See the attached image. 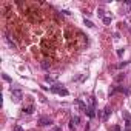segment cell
I'll return each instance as SVG.
<instances>
[{
    "label": "cell",
    "mask_w": 131,
    "mask_h": 131,
    "mask_svg": "<svg viewBox=\"0 0 131 131\" xmlns=\"http://www.w3.org/2000/svg\"><path fill=\"white\" fill-rule=\"evenodd\" d=\"M76 105H77L79 108H80L82 111H85V113H86V108H88V106L83 103V100H82V99H76Z\"/></svg>",
    "instance_id": "cell-4"
},
{
    "label": "cell",
    "mask_w": 131,
    "mask_h": 131,
    "mask_svg": "<svg viewBox=\"0 0 131 131\" xmlns=\"http://www.w3.org/2000/svg\"><path fill=\"white\" fill-rule=\"evenodd\" d=\"M3 79H5L6 82H11V79H9V76H8V74H3Z\"/></svg>",
    "instance_id": "cell-17"
},
{
    "label": "cell",
    "mask_w": 131,
    "mask_h": 131,
    "mask_svg": "<svg viewBox=\"0 0 131 131\" xmlns=\"http://www.w3.org/2000/svg\"><path fill=\"white\" fill-rule=\"evenodd\" d=\"M14 131H23V128L20 125H14Z\"/></svg>",
    "instance_id": "cell-14"
},
{
    "label": "cell",
    "mask_w": 131,
    "mask_h": 131,
    "mask_svg": "<svg viewBox=\"0 0 131 131\" xmlns=\"http://www.w3.org/2000/svg\"><path fill=\"white\" fill-rule=\"evenodd\" d=\"M97 12H99V17H102V19H105V11H103L102 8H100V9H99V11H97Z\"/></svg>",
    "instance_id": "cell-13"
},
{
    "label": "cell",
    "mask_w": 131,
    "mask_h": 131,
    "mask_svg": "<svg viewBox=\"0 0 131 131\" xmlns=\"http://www.w3.org/2000/svg\"><path fill=\"white\" fill-rule=\"evenodd\" d=\"M23 113L25 114H32L34 113V105H28V106L23 108Z\"/></svg>",
    "instance_id": "cell-6"
},
{
    "label": "cell",
    "mask_w": 131,
    "mask_h": 131,
    "mask_svg": "<svg viewBox=\"0 0 131 131\" xmlns=\"http://www.w3.org/2000/svg\"><path fill=\"white\" fill-rule=\"evenodd\" d=\"M39 125H42V126H46V125H51V119L48 116H40L39 117Z\"/></svg>",
    "instance_id": "cell-3"
},
{
    "label": "cell",
    "mask_w": 131,
    "mask_h": 131,
    "mask_svg": "<svg viewBox=\"0 0 131 131\" xmlns=\"http://www.w3.org/2000/svg\"><path fill=\"white\" fill-rule=\"evenodd\" d=\"M123 117H125L126 122H130V120H131V114L128 113V111H123Z\"/></svg>",
    "instance_id": "cell-9"
},
{
    "label": "cell",
    "mask_w": 131,
    "mask_h": 131,
    "mask_svg": "<svg viewBox=\"0 0 131 131\" xmlns=\"http://www.w3.org/2000/svg\"><path fill=\"white\" fill-rule=\"evenodd\" d=\"M52 131H62V128H60V126H54V128H52Z\"/></svg>",
    "instance_id": "cell-19"
},
{
    "label": "cell",
    "mask_w": 131,
    "mask_h": 131,
    "mask_svg": "<svg viewBox=\"0 0 131 131\" xmlns=\"http://www.w3.org/2000/svg\"><path fill=\"white\" fill-rule=\"evenodd\" d=\"M130 11H131V3H130Z\"/></svg>",
    "instance_id": "cell-21"
},
{
    "label": "cell",
    "mask_w": 131,
    "mask_h": 131,
    "mask_svg": "<svg viewBox=\"0 0 131 131\" xmlns=\"http://www.w3.org/2000/svg\"><path fill=\"white\" fill-rule=\"evenodd\" d=\"M79 123H80V117H79V116H74L73 119L70 120V128H71V131H76V128H77Z\"/></svg>",
    "instance_id": "cell-2"
},
{
    "label": "cell",
    "mask_w": 131,
    "mask_h": 131,
    "mask_svg": "<svg viewBox=\"0 0 131 131\" xmlns=\"http://www.w3.org/2000/svg\"><path fill=\"white\" fill-rule=\"evenodd\" d=\"M97 116H99L100 119H103V113H102V111H99V113H97Z\"/></svg>",
    "instance_id": "cell-20"
},
{
    "label": "cell",
    "mask_w": 131,
    "mask_h": 131,
    "mask_svg": "<svg viewBox=\"0 0 131 131\" xmlns=\"http://www.w3.org/2000/svg\"><path fill=\"white\" fill-rule=\"evenodd\" d=\"M86 114H88V117L97 116V114H96V110H94V106H88V108H86Z\"/></svg>",
    "instance_id": "cell-5"
},
{
    "label": "cell",
    "mask_w": 131,
    "mask_h": 131,
    "mask_svg": "<svg viewBox=\"0 0 131 131\" xmlns=\"http://www.w3.org/2000/svg\"><path fill=\"white\" fill-rule=\"evenodd\" d=\"M102 20H103L105 25H110L111 23V17H105V19H102Z\"/></svg>",
    "instance_id": "cell-12"
},
{
    "label": "cell",
    "mask_w": 131,
    "mask_h": 131,
    "mask_svg": "<svg viewBox=\"0 0 131 131\" xmlns=\"http://www.w3.org/2000/svg\"><path fill=\"white\" fill-rule=\"evenodd\" d=\"M111 131H120V126L119 125H114L113 128H111Z\"/></svg>",
    "instance_id": "cell-15"
},
{
    "label": "cell",
    "mask_w": 131,
    "mask_h": 131,
    "mask_svg": "<svg viewBox=\"0 0 131 131\" xmlns=\"http://www.w3.org/2000/svg\"><path fill=\"white\" fill-rule=\"evenodd\" d=\"M125 65H128V62H122V63H119V65H117V68H123Z\"/></svg>",
    "instance_id": "cell-16"
},
{
    "label": "cell",
    "mask_w": 131,
    "mask_h": 131,
    "mask_svg": "<svg viewBox=\"0 0 131 131\" xmlns=\"http://www.w3.org/2000/svg\"><path fill=\"white\" fill-rule=\"evenodd\" d=\"M114 80H116V82H122V80H125V74H117V76L114 77Z\"/></svg>",
    "instance_id": "cell-8"
},
{
    "label": "cell",
    "mask_w": 131,
    "mask_h": 131,
    "mask_svg": "<svg viewBox=\"0 0 131 131\" xmlns=\"http://www.w3.org/2000/svg\"><path fill=\"white\" fill-rule=\"evenodd\" d=\"M11 96H12V100H14V102H20V100L23 99V93H22L20 90H12Z\"/></svg>",
    "instance_id": "cell-1"
},
{
    "label": "cell",
    "mask_w": 131,
    "mask_h": 131,
    "mask_svg": "<svg viewBox=\"0 0 131 131\" xmlns=\"http://www.w3.org/2000/svg\"><path fill=\"white\" fill-rule=\"evenodd\" d=\"M85 25H86L88 28H93V26H94L93 22H91V20H86V19H85Z\"/></svg>",
    "instance_id": "cell-10"
},
{
    "label": "cell",
    "mask_w": 131,
    "mask_h": 131,
    "mask_svg": "<svg viewBox=\"0 0 131 131\" xmlns=\"http://www.w3.org/2000/svg\"><path fill=\"white\" fill-rule=\"evenodd\" d=\"M110 114H111V108H110V106H106V108L103 110V120H106Z\"/></svg>",
    "instance_id": "cell-7"
},
{
    "label": "cell",
    "mask_w": 131,
    "mask_h": 131,
    "mask_svg": "<svg viewBox=\"0 0 131 131\" xmlns=\"http://www.w3.org/2000/svg\"><path fill=\"white\" fill-rule=\"evenodd\" d=\"M122 54H123V50H117V55L119 57H122Z\"/></svg>",
    "instance_id": "cell-18"
},
{
    "label": "cell",
    "mask_w": 131,
    "mask_h": 131,
    "mask_svg": "<svg viewBox=\"0 0 131 131\" xmlns=\"http://www.w3.org/2000/svg\"><path fill=\"white\" fill-rule=\"evenodd\" d=\"M45 80L50 82V83H52V82H55V79H54V77H51V76H46V77H45Z\"/></svg>",
    "instance_id": "cell-11"
}]
</instances>
